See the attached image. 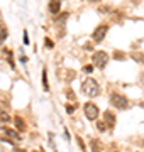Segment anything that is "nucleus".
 Returning a JSON list of instances; mask_svg holds the SVG:
<instances>
[{
	"label": "nucleus",
	"mask_w": 144,
	"mask_h": 152,
	"mask_svg": "<svg viewBox=\"0 0 144 152\" xmlns=\"http://www.w3.org/2000/svg\"><path fill=\"white\" fill-rule=\"evenodd\" d=\"M66 95H68V98H70V100H75V95H73V91H71V90H68V91H66Z\"/></svg>",
	"instance_id": "22"
},
{
	"label": "nucleus",
	"mask_w": 144,
	"mask_h": 152,
	"mask_svg": "<svg viewBox=\"0 0 144 152\" xmlns=\"http://www.w3.org/2000/svg\"><path fill=\"white\" fill-rule=\"evenodd\" d=\"M4 54L7 56V61H9V64H10L12 68H14V61H12V53L9 51V49H4Z\"/></svg>",
	"instance_id": "15"
},
{
	"label": "nucleus",
	"mask_w": 144,
	"mask_h": 152,
	"mask_svg": "<svg viewBox=\"0 0 144 152\" xmlns=\"http://www.w3.org/2000/svg\"><path fill=\"white\" fill-rule=\"evenodd\" d=\"M104 117H105V122H107V125H109V127H114V125H115V115L112 113V112H109V110H107L105 113H104Z\"/></svg>",
	"instance_id": "8"
},
{
	"label": "nucleus",
	"mask_w": 144,
	"mask_h": 152,
	"mask_svg": "<svg viewBox=\"0 0 144 152\" xmlns=\"http://www.w3.org/2000/svg\"><path fill=\"white\" fill-rule=\"evenodd\" d=\"M36 152H37V151H36ZM39 152H43V151H39Z\"/></svg>",
	"instance_id": "28"
},
{
	"label": "nucleus",
	"mask_w": 144,
	"mask_h": 152,
	"mask_svg": "<svg viewBox=\"0 0 144 152\" xmlns=\"http://www.w3.org/2000/svg\"><path fill=\"white\" fill-rule=\"evenodd\" d=\"M83 73H93V64H87V66H83Z\"/></svg>",
	"instance_id": "20"
},
{
	"label": "nucleus",
	"mask_w": 144,
	"mask_h": 152,
	"mask_svg": "<svg viewBox=\"0 0 144 152\" xmlns=\"http://www.w3.org/2000/svg\"><path fill=\"white\" fill-rule=\"evenodd\" d=\"M143 83H144V78H143Z\"/></svg>",
	"instance_id": "29"
},
{
	"label": "nucleus",
	"mask_w": 144,
	"mask_h": 152,
	"mask_svg": "<svg viewBox=\"0 0 144 152\" xmlns=\"http://www.w3.org/2000/svg\"><path fill=\"white\" fill-rule=\"evenodd\" d=\"M88 2H93V4H95V2H98V0H88Z\"/></svg>",
	"instance_id": "27"
},
{
	"label": "nucleus",
	"mask_w": 144,
	"mask_h": 152,
	"mask_svg": "<svg viewBox=\"0 0 144 152\" xmlns=\"http://www.w3.org/2000/svg\"><path fill=\"white\" fill-rule=\"evenodd\" d=\"M110 103L119 110H126L129 107V100L124 95H119V93H112L110 96Z\"/></svg>",
	"instance_id": "3"
},
{
	"label": "nucleus",
	"mask_w": 144,
	"mask_h": 152,
	"mask_svg": "<svg viewBox=\"0 0 144 152\" xmlns=\"http://www.w3.org/2000/svg\"><path fill=\"white\" fill-rule=\"evenodd\" d=\"M66 112H68V113H73V112H75V107H73V105H68V107H66Z\"/></svg>",
	"instance_id": "21"
},
{
	"label": "nucleus",
	"mask_w": 144,
	"mask_h": 152,
	"mask_svg": "<svg viewBox=\"0 0 144 152\" xmlns=\"http://www.w3.org/2000/svg\"><path fill=\"white\" fill-rule=\"evenodd\" d=\"M10 120V113L7 112H0V122H9Z\"/></svg>",
	"instance_id": "16"
},
{
	"label": "nucleus",
	"mask_w": 144,
	"mask_h": 152,
	"mask_svg": "<svg viewBox=\"0 0 144 152\" xmlns=\"http://www.w3.org/2000/svg\"><path fill=\"white\" fill-rule=\"evenodd\" d=\"M4 130H5V134H7V137H4L5 142H12V144L21 142V135H19L15 130H12V129H4Z\"/></svg>",
	"instance_id": "6"
},
{
	"label": "nucleus",
	"mask_w": 144,
	"mask_h": 152,
	"mask_svg": "<svg viewBox=\"0 0 144 152\" xmlns=\"http://www.w3.org/2000/svg\"><path fill=\"white\" fill-rule=\"evenodd\" d=\"M90 145H92V152H105V147H104V144L98 139H92Z\"/></svg>",
	"instance_id": "7"
},
{
	"label": "nucleus",
	"mask_w": 144,
	"mask_h": 152,
	"mask_svg": "<svg viewBox=\"0 0 144 152\" xmlns=\"http://www.w3.org/2000/svg\"><path fill=\"white\" fill-rule=\"evenodd\" d=\"M44 44H46V48H48V49H53V48H54V42H53L49 37L44 39Z\"/></svg>",
	"instance_id": "18"
},
{
	"label": "nucleus",
	"mask_w": 144,
	"mask_h": 152,
	"mask_svg": "<svg viewBox=\"0 0 144 152\" xmlns=\"http://www.w3.org/2000/svg\"><path fill=\"white\" fill-rule=\"evenodd\" d=\"M0 29H4V26H2V20H0Z\"/></svg>",
	"instance_id": "26"
},
{
	"label": "nucleus",
	"mask_w": 144,
	"mask_h": 152,
	"mask_svg": "<svg viewBox=\"0 0 144 152\" xmlns=\"http://www.w3.org/2000/svg\"><path fill=\"white\" fill-rule=\"evenodd\" d=\"M92 61H93V66H97L98 69H105L107 63H109V56L105 51H97L92 56Z\"/></svg>",
	"instance_id": "2"
},
{
	"label": "nucleus",
	"mask_w": 144,
	"mask_h": 152,
	"mask_svg": "<svg viewBox=\"0 0 144 152\" xmlns=\"http://www.w3.org/2000/svg\"><path fill=\"white\" fill-rule=\"evenodd\" d=\"M5 39H7V31L5 29H0V44L4 42Z\"/></svg>",
	"instance_id": "19"
},
{
	"label": "nucleus",
	"mask_w": 144,
	"mask_h": 152,
	"mask_svg": "<svg viewBox=\"0 0 144 152\" xmlns=\"http://www.w3.org/2000/svg\"><path fill=\"white\" fill-rule=\"evenodd\" d=\"M78 145L82 147V151L85 152V145H83V140H82V139H80V137H78Z\"/></svg>",
	"instance_id": "23"
},
{
	"label": "nucleus",
	"mask_w": 144,
	"mask_h": 152,
	"mask_svg": "<svg viewBox=\"0 0 144 152\" xmlns=\"http://www.w3.org/2000/svg\"><path fill=\"white\" fill-rule=\"evenodd\" d=\"M114 59L124 61V59H126V53H122V51H115V53H114Z\"/></svg>",
	"instance_id": "13"
},
{
	"label": "nucleus",
	"mask_w": 144,
	"mask_h": 152,
	"mask_svg": "<svg viewBox=\"0 0 144 152\" xmlns=\"http://www.w3.org/2000/svg\"><path fill=\"white\" fill-rule=\"evenodd\" d=\"M24 42L29 44V37H27V32H26V31H24Z\"/></svg>",
	"instance_id": "24"
},
{
	"label": "nucleus",
	"mask_w": 144,
	"mask_h": 152,
	"mask_svg": "<svg viewBox=\"0 0 144 152\" xmlns=\"http://www.w3.org/2000/svg\"><path fill=\"white\" fill-rule=\"evenodd\" d=\"M83 110H85V115H87L88 120H97V117H98V113H100L98 107L95 103H85Z\"/></svg>",
	"instance_id": "4"
},
{
	"label": "nucleus",
	"mask_w": 144,
	"mask_h": 152,
	"mask_svg": "<svg viewBox=\"0 0 144 152\" xmlns=\"http://www.w3.org/2000/svg\"><path fill=\"white\" fill-rule=\"evenodd\" d=\"M14 124H15V129L17 130H26V122H24L22 118H21V117H15V118H14Z\"/></svg>",
	"instance_id": "10"
},
{
	"label": "nucleus",
	"mask_w": 144,
	"mask_h": 152,
	"mask_svg": "<svg viewBox=\"0 0 144 152\" xmlns=\"http://www.w3.org/2000/svg\"><path fill=\"white\" fill-rule=\"evenodd\" d=\"M107 32H109V26H98V27L93 31V41L95 42H102L105 39Z\"/></svg>",
	"instance_id": "5"
},
{
	"label": "nucleus",
	"mask_w": 144,
	"mask_h": 152,
	"mask_svg": "<svg viewBox=\"0 0 144 152\" xmlns=\"http://www.w3.org/2000/svg\"><path fill=\"white\" fill-rule=\"evenodd\" d=\"M82 91H83L87 96L93 98V96H98V95H100V86H98V83L95 81L93 78H87V80L83 81Z\"/></svg>",
	"instance_id": "1"
},
{
	"label": "nucleus",
	"mask_w": 144,
	"mask_h": 152,
	"mask_svg": "<svg viewBox=\"0 0 144 152\" xmlns=\"http://www.w3.org/2000/svg\"><path fill=\"white\" fill-rule=\"evenodd\" d=\"M132 59H136L137 63H144V54H143V53H134Z\"/></svg>",
	"instance_id": "14"
},
{
	"label": "nucleus",
	"mask_w": 144,
	"mask_h": 152,
	"mask_svg": "<svg viewBox=\"0 0 144 152\" xmlns=\"http://www.w3.org/2000/svg\"><path fill=\"white\" fill-rule=\"evenodd\" d=\"M15 152H24V151H21V149H15Z\"/></svg>",
	"instance_id": "25"
},
{
	"label": "nucleus",
	"mask_w": 144,
	"mask_h": 152,
	"mask_svg": "<svg viewBox=\"0 0 144 152\" xmlns=\"http://www.w3.org/2000/svg\"><path fill=\"white\" fill-rule=\"evenodd\" d=\"M60 5H61V0H51L49 2V12L51 14H58V12H60Z\"/></svg>",
	"instance_id": "9"
},
{
	"label": "nucleus",
	"mask_w": 144,
	"mask_h": 152,
	"mask_svg": "<svg viewBox=\"0 0 144 152\" xmlns=\"http://www.w3.org/2000/svg\"><path fill=\"white\" fill-rule=\"evenodd\" d=\"M43 86H44L46 91L49 90V85H48V71L46 69H43Z\"/></svg>",
	"instance_id": "12"
},
{
	"label": "nucleus",
	"mask_w": 144,
	"mask_h": 152,
	"mask_svg": "<svg viewBox=\"0 0 144 152\" xmlns=\"http://www.w3.org/2000/svg\"><path fill=\"white\" fill-rule=\"evenodd\" d=\"M107 127H109V125H107V122H98V124H97V129H98L100 132H105Z\"/></svg>",
	"instance_id": "17"
},
{
	"label": "nucleus",
	"mask_w": 144,
	"mask_h": 152,
	"mask_svg": "<svg viewBox=\"0 0 144 152\" xmlns=\"http://www.w3.org/2000/svg\"><path fill=\"white\" fill-rule=\"evenodd\" d=\"M63 73H65V75H63V78H65L66 81H71V80H75V76H76V73H75L73 69H65Z\"/></svg>",
	"instance_id": "11"
}]
</instances>
